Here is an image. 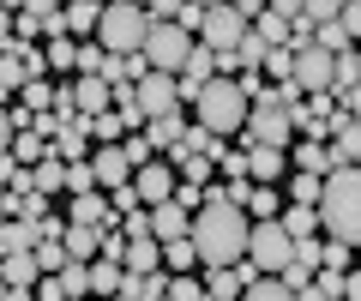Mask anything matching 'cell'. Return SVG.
<instances>
[{"label":"cell","instance_id":"cell-28","mask_svg":"<svg viewBox=\"0 0 361 301\" xmlns=\"http://www.w3.org/2000/svg\"><path fill=\"white\" fill-rule=\"evenodd\" d=\"M25 115L37 121V115H54V85L49 79H30L25 85Z\"/></svg>","mask_w":361,"mask_h":301},{"label":"cell","instance_id":"cell-14","mask_svg":"<svg viewBox=\"0 0 361 301\" xmlns=\"http://www.w3.org/2000/svg\"><path fill=\"white\" fill-rule=\"evenodd\" d=\"M97 25H103V0H73V6H61V37H97Z\"/></svg>","mask_w":361,"mask_h":301},{"label":"cell","instance_id":"cell-20","mask_svg":"<svg viewBox=\"0 0 361 301\" xmlns=\"http://www.w3.org/2000/svg\"><path fill=\"white\" fill-rule=\"evenodd\" d=\"M85 277H90V295H103V301H115V295H121V283H127V271H121L115 259H90V265H85Z\"/></svg>","mask_w":361,"mask_h":301},{"label":"cell","instance_id":"cell-33","mask_svg":"<svg viewBox=\"0 0 361 301\" xmlns=\"http://www.w3.org/2000/svg\"><path fill=\"white\" fill-rule=\"evenodd\" d=\"M241 211H253L259 223H271V217H277V193H271V187H247V205Z\"/></svg>","mask_w":361,"mask_h":301},{"label":"cell","instance_id":"cell-18","mask_svg":"<svg viewBox=\"0 0 361 301\" xmlns=\"http://www.w3.org/2000/svg\"><path fill=\"white\" fill-rule=\"evenodd\" d=\"M241 157H247V181H253V187H271V181H283V175H289L283 151H241Z\"/></svg>","mask_w":361,"mask_h":301},{"label":"cell","instance_id":"cell-29","mask_svg":"<svg viewBox=\"0 0 361 301\" xmlns=\"http://www.w3.org/2000/svg\"><path fill=\"white\" fill-rule=\"evenodd\" d=\"M199 265V253H193V241H169L163 247V271H175V277H187Z\"/></svg>","mask_w":361,"mask_h":301},{"label":"cell","instance_id":"cell-23","mask_svg":"<svg viewBox=\"0 0 361 301\" xmlns=\"http://www.w3.org/2000/svg\"><path fill=\"white\" fill-rule=\"evenodd\" d=\"M247 277L235 271V265H223V271H205V301H241Z\"/></svg>","mask_w":361,"mask_h":301},{"label":"cell","instance_id":"cell-19","mask_svg":"<svg viewBox=\"0 0 361 301\" xmlns=\"http://www.w3.org/2000/svg\"><path fill=\"white\" fill-rule=\"evenodd\" d=\"M0 283H6V289H37L42 283L37 253H13V259H0Z\"/></svg>","mask_w":361,"mask_h":301},{"label":"cell","instance_id":"cell-34","mask_svg":"<svg viewBox=\"0 0 361 301\" xmlns=\"http://www.w3.org/2000/svg\"><path fill=\"white\" fill-rule=\"evenodd\" d=\"M61 265H73V259H66V247H61V241H37V271H42V277H54Z\"/></svg>","mask_w":361,"mask_h":301},{"label":"cell","instance_id":"cell-30","mask_svg":"<svg viewBox=\"0 0 361 301\" xmlns=\"http://www.w3.org/2000/svg\"><path fill=\"white\" fill-rule=\"evenodd\" d=\"M241 301H295V295H289V289L277 283V277H253V283L241 289Z\"/></svg>","mask_w":361,"mask_h":301},{"label":"cell","instance_id":"cell-24","mask_svg":"<svg viewBox=\"0 0 361 301\" xmlns=\"http://www.w3.org/2000/svg\"><path fill=\"white\" fill-rule=\"evenodd\" d=\"M6 157H13L18 169H37V163L49 157V139H42V133H30V127H25V133H13V151H6Z\"/></svg>","mask_w":361,"mask_h":301},{"label":"cell","instance_id":"cell-26","mask_svg":"<svg viewBox=\"0 0 361 301\" xmlns=\"http://www.w3.org/2000/svg\"><path fill=\"white\" fill-rule=\"evenodd\" d=\"M289 175H331V163H325V145H313V139H301L295 145V163H289Z\"/></svg>","mask_w":361,"mask_h":301},{"label":"cell","instance_id":"cell-41","mask_svg":"<svg viewBox=\"0 0 361 301\" xmlns=\"http://www.w3.org/2000/svg\"><path fill=\"white\" fill-rule=\"evenodd\" d=\"M343 301H361V271H343Z\"/></svg>","mask_w":361,"mask_h":301},{"label":"cell","instance_id":"cell-42","mask_svg":"<svg viewBox=\"0 0 361 301\" xmlns=\"http://www.w3.org/2000/svg\"><path fill=\"white\" fill-rule=\"evenodd\" d=\"M295 301H331V295H325L319 283H301V289H295Z\"/></svg>","mask_w":361,"mask_h":301},{"label":"cell","instance_id":"cell-43","mask_svg":"<svg viewBox=\"0 0 361 301\" xmlns=\"http://www.w3.org/2000/svg\"><path fill=\"white\" fill-rule=\"evenodd\" d=\"M355 73H361V49H355Z\"/></svg>","mask_w":361,"mask_h":301},{"label":"cell","instance_id":"cell-31","mask_svg":"<svg viewBox=\"0 0 361 301\" xmlns=\"http://www.w3.org/2000/svg\"><path fill=\"white\" fill-rule=\"evenodd\" d=\"M25 127H30L25 109H6V103H0V157L13 151V133H25Z\"/></svg>","mask_w":361,"mask_h":301},{"label":"cell","instance_id":"cell-10","mask_svg":"<svg viewBox=\"0 0 361 301\" xmlns=\"http://www.w3.org/2000/svg\"><path fill=\"white\" fill-rule=\"evenodd\" d=\"M133 193H139V205H145V211L169 205V199H175V169H169L163 157H151L145 169H133Z\"/></svg>","mask_w":361,"mask_h":301},{"label":"cell","instance_id":"cell-15","mask_svg":"<svg viewBox=\"0 0 361 301\" xmlns=\"http://www.w3.org/2000/svg\"><path fill=\"white\" fill-rule=\"evenodd\" d=\"M121 271H127V277H157V271H163V247H157L151 235H145V241H127Z\"/></svg>","mask_w":361,"mask_h":301},{"label":"cell","instance_id":"cell-13","mask_svg":"<svg viewBox=\"0 0 361 301\" xmlns=\"http://www.w3.org/2000/svg\"><path fill=\"white\" fill-rule=\"evenodd\" d=\"M145 223H151V241L157 247H169V241H187V229H193V211H180L175 199L157 211H145Z\"/></svg>","mask_w":361,"mask_h":301},{"label":"cell","instance_id":"cell-32","mask_svg":"<svg viewBox=\"0 0 361 301\" xmlns=\"http://www.w3.org/2000/svg\"><path fill=\"white\" fill-rule=\"evenodd\" d=\"M163 301H205V283H199L193 271H187V277H169V289H163Z\"/></svg>","mask_w":361,"mask_h":301},{"label":"cell","instance_id":"cell-7","mask_svg":"<svg viewBox=\"0 0 361 301\" xmlns=\"http://www.w3.org/2000/svg\"><path fill=\"white\" fill-rule=\"evenodd\" d=\"M241 37H247V18L235 13V6H217V0H211L205 6V25H199V49H211V54H235L241 49Z\"/></svg>","mask_w":361,"mask_h":301},{"label":"cell","instance_id":"cell-2","mask_svg":"<svg viewBox=\"0 0 361 301\" xmlns=\"http://www.w3.org/2000/svg\"><path fill=\"white\" fill-rule=\"evenodd\" d=\"M319 229H325V241H343V247H355L361 253V169H337V175H325V187H319Z\"/></svg>","mask_w":361,"mask_h":301},{"label":"cell","instance_id":"cell-40","mask_svg":"<svg viewBox=\"0 0 361 301\" xmlns=\"http://www.w3.org/2000/svg\"><path fill=\"white\" fill-rule=\"evenodd\" d=\"M337 25L349 30V42H361V0H343V13H337Z\"/></svg>","mask_w":361,"mask_h":301},{"label":"cell","instance_id":"cell-39","mask_svg":"<svg viewBox=\"0 0 361 301\" xmlns=\"http://www.w3.org/2000/svg\"><path fill=\"white\" fill-rule=\"evenodd\" d=\"M289 66H295V54H289V49H271V54H265V73H271L277 85H289Z\"/></svg>","mask_w":361,"mask_h":301},{"label":"cell","instance_id":"cell-1","mask_svg":"<svg viewBox=\"0 0 361 301\" xmlns=\"http://www.w3.org/2000/svg\"><path fill=\"white\" fill-rule=\"evenodd\" d=\"M247 235H253L247 211H241V205H229L223 193H205V205L193 211V229H187V241H193V253H199V265H205V271L241 265Z\"/></svg>","mask_w":361,"mask_h":301},{"label":"cell","instance_id":"cell-5","mask_svg":"<svg viewBox=\"0 0 361 301\" xmlns=\"http://www.w3.org/2000/svg\"><path fill=\"white\" fill-rule=\"evenodd\" d=\"M289 253H295V241L283 235V223H277V217H271V223H253L247 253H241V265H235V271H241L247 283H253V277H283Z\"/></svg>","mask_w":361,"mask_h":301},{"label":"cell","instance_id":"cell-6","mask_svg":"<svg viewBox=\"0 0 361 301\" xmlns=\"http://www.w3.org/2000/svg\"><path fill=\"white\" fill-rule=\"evenodd\" d=\"M295 139V115L277 103H253L247 109V127H241V145L247 151H283Z\"/></svg>","mask_w":361,"mask_h":301},{"label":"cell","instance_id":"cell-27","mask_svg":"<svg viewBox=\"0 0 361 301\" xmlns=\"http://www.w3.org/2000/svg\"><path fill=\"white\" fill-rule=\"evenodd\" d=\"M73 61H78V42H73V37H49L42 66H54V73H73Z\"/></svg>","mask_w":361,"mask_h":301},{"label":"cell","instance_id":"cell-9","mask_svg":"<svg viewBox=\"0 0 361 301\" xmlns=\"http://www.w3.org/2000/svg\"><path fill=\"white\" fill-rule=\"evenodd\" d=\"M133 103H139L145 121H163V115H180V91L169 73H145L139 85H133Z\"/></svg>","mask_w":361,"mask_h":301},{"label":"cell","instance_id":"cell-44","mask_svg":"<svg viewBox=\"0 0 361 301\" xmlns=\"http://www.w3.org/2000/svg\"><path fill=\"white\" fill-rule=\"evenodd\" d=\"M85 301H90V295H85Z\"/></svg>","mask_w":361,"mask_h":301},{"label":"cell","instance_id":"cell-36","mask_svg":"<svg viewBox=\"0 0 361 301\" xmlns=\"http://www.w3.org/2000/svg\"><path fill=\"white\" fill-rule=\"evenodd\" d=\"M66 193H97V175H90V163H66Z\"/></svg>","mask_w":361,"mask_h":301},{"label":"cell","instance_id":"cell-22","mask_svg":"<svg viewBox=\"0 0 361 301\" xmlns=\"http://www.w3.org/2000/svg\"><path fill=\"white\" fill-rule=\"evenodd\" d=\"M30 193H42V199L66 193V163H61V157H42L37 169H30Z\"/></svg>","mask_w":361,"mask_h":301},{"label":"cell","instance_id":"cell-17","mask_svg":"<svg viewBox=\"0 0 361 301\" xmlns=\"http://www.w3.org/2000/svg\"><path fill=\"white\" fill-rule=\"evenodd\" d=\"M61 247H66V259L90 265L97 253H103V229H85V223H66V229H61Z\"/></svg>","mask_w":361,"mask_h":301},{"label":"cell","instance_id":"cell-21","mask_svg":"<svg viewBox=\"0 0 361 301\" xmlns=\"http://www.w3.org/2000/svg\"><path fill=\"white\" fill-rule=\"evenodd\" d=\"M180 133H187V121H180V115H163V121H145V145H151L157 157H169V151H175V145H180Z\"/></svg>","mask_w":361,"mask_h":301},{"label":"cell","instance_id":"cell-3","mask_svg":"<svg viewBox=\"0 0 361 301\" xmlns=\"http://www.w3.org/2000/svg\"><path fill=\"white\" fill-rule=\"evenodd\" d=\"M247 91L235 79H211L205 91H199V103H193V127H205L211 139H241V127H247Z\"/></svg>","mask_w":361,"mask_h":301},{"label":"cell","instance_id":"cell-12","mask_svg":"<svg viewBox=\"0 0 361 301\" xmlns=\"http://www.w3.org/2000/svg\"><path fill=\"white\" fill-rule=\"evenodd\" d=\"M325 163H331V175L337 169H361V121H337V133L325 139Z\"/></svg>","mask_w":361,"mask_h":301},{"label":"cell","instance_id":"cell-37","mask_svg":"<svg viewBox=\"0 0 361 301\" xmlns=\"http://www.w3.org/2000/svg\"><path fill=\"white\" fill-rule=\"evenodd\" d=\"M175 25L187 30V37H199V25H205V6H199V0H180V6H175Z\"/></svg>","mask_w":361,"mask_h":301},{"label":"cell","instance_id":"cell-11","mask_svg":"<svg viewBox=\"0 0 361 301\" xmlns=\"http://www.w3.org/2000/svg\"><path fill=\"white\" fill-rule=\"evenodd\" d=\"M90 175H97V193L133 187V163L121 157V145H97V151H90Z\"/></svg>","mask_w":361,"mask_h":301},{"label":"cell","instance_id":"cell-4","mask_svg":"<svg viewBox=\"0 0 361 301\" xmlns=\"http://www.w3.org/2000/svg\"><path fill=\"white\" fill-rule=\"evenodd\" d=\"M145 30H151V18H145V6H133V0H109L103 6V25H97V49L109 54V61H127V54L145 49Z\"/></svg>","mask_w":361,"mask_h":301},{"label":"cell","instance_id":"cell-16","mask_svg":"<svg viewBox=\"0 0 361 301\" xmlns=\"http://www.w3.org/2000/svg\"><path fill=\"white\" fill-rule=\"evenodd\" d=\"M73 115H78V121L109 115V79H78V85H73Z\"/></svg>","mask_w":361,"mask_h":301},{"label":"cell","instance_id":"cell-8","mask_svg":"<svg viewBox=\"0 0 361 301\" xmlns=\"http://www.w3.org/2000/svg\"><path fill=\"white\" fill-rule=\"evenodd\" d=\"M289 54H295V66H289V85H295L301 97H325V91H331L337 61H331L325 49H313V42H307V49H289Z\"/></svg>","mask_w":361,"mask_h":301},{"label":"cell","instance_id":"cell-38","mask_svg":"<svg viewBox=\"0 0 361 301\" xmlns=\"http://www.w3.org/2000/svg\"><path fill=\"white\" fill-rule=\"evenodd\" d=\"M13 211H18V223H42V217H49V199H42V193H25Z\"/></svg>","mask_w":361,"mask_h":301},{"label":"cell","instance_id":"cell-25","mask_svg":"<svg viewBox=\"0 0 361 301\" xmlns=\"http://www.w3.org/2000/svg\"><path fill=\"white\" fill-rule=\"evenodd\" d=\"M277 223H283L289 241H313V235H319V211H313V205H289Z\"/></svg>","mask_w":361,"mask_h":301},{"label":"cell","instance_id":"cell-35","mask_svg":"<svg viewBox=\"0 0 361 301\" xmlns=\"http://www.w3.org/2000/svg\"><path fill=\"white\" fill-rule=\"evenodd\" d=\"M319 175H289V199H295V205H319Z\"/></svg>","mask_w":361,"mask_h":301}]
</instances>
